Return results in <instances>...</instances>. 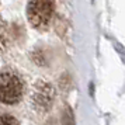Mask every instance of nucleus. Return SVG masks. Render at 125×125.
I'll list each match as a JSON object with an SVG mask.
<instances>
[{"label":"nucleus","instance_id":"f257e3e1","mask_svg":"<svg viewBox=\"0 0 125 125\" xmlns=\"http://www.w3.org/2000/svg\"><path fill=\"white\" fill-rule=\"evenodd\" d=\"M55 91L51 83L45 80H35L30 89L28 103L35 113H46L53 103Z\"/></svg>","mask_w":125,"mask_h":125},{"label":"nucleus","instance_id":"f03ea898","mask_svg":"<svg viewBox=\"0 0 125 125\" xmlns=\"http://www.w3.org/2000/svg\"><path fill=\"white\" fill-rule=\"evenodd\" d=\"M0 90L1 101L4 104H16L23 96L24 83L14 72L3 70L0 76Z\"/></svg>","mask_w":125,"mask_h":125},{"label":"nucleus","instance_id":"7ed1b4c3","mask_svg":"<svg viewBox=\"0 0 125 125\" xmlns=\"http://www.w3.org/2000/svg\"><path fill=\"white\" fill-rule=\"evenodd\" d=\"M53 13L52 0H28L27 17L28 21L37 28H44L51 21Z\"/></svg>","mask_w":125,"mask_h":125},{"label":"nucleus","instance_id":"20e7f679","mask_svg":"<svg viewBox=\"0 0 125 125\" xmlns=\"http://www.w3.org/2000/svg\"><path fill=\"white\" fill-rule=\"evenodd\" d=\"M63 125H74V119H73V114L70 111V108H65V111H63Z\"/></svg>","mask_w":125,"mask_h":125},{"label":"nucleus","instance_id":"39448f33","mask_svg":"<svg viewBox=\"0 0 125 125\" xmlns=\"http://www.w3.org/2000/svg\"><path fill=\"white\" fill-rule=\"evenodd\" d=\"M0 122H1V125H20L17 119L11 115H9V114H3L0 118Z\"/></svg>","mask_w":125,"mask_h":125}]
</instances>
